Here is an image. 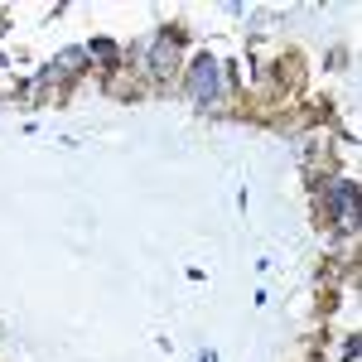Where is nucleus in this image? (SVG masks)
Masks as SVG:
<instances>
[{
	"mask_svg": "<svg viewBox=\"0 0 362 362\" xmlns=\"http://www.w3.org/2000/svg\"><path fill=\"white\" fill-rule=\"evenodd\" d=\"M189 92H194L198 102L208 107V102H218V58L213 54H194V68H189Z\"/></svg>",
	"mask_w": 362,
	"mask_h": 362,
	"instance_id": "obj_1",
	"label": "nucleus"
},
{
	"mask_svg": "<svg viewBox=\"0 0 362 362\" xmlns=\"http://www.w3.org/2000/svg\"><path fill=\"white\" fill-rule=\"evenodd\" d=\"M174 63H179V39H174V29H169V34H160V39L150 44V73H155V78H169Z\"/></svg>",
	"mask_w": 362,
	"mask_h": 362,
	"instance_id": "obj_2",
	"label": "nucleus"
},
{
	"mask_svg": "<svg viewBox=\"0 0 362 362\" xmlns=\"http://www.w3.org/2000/svg\"><path fill=\"white\" fill-rule=\"evenodd\" d=\"M353 203H358V189H353L348 179H334V213L348 227H353Z\"/></svg>",
	"mask_w": 362,
	"mask_h": 362,
	"instance_id": "obj_3",
	"label": "nucleus"
}]
</instances>
